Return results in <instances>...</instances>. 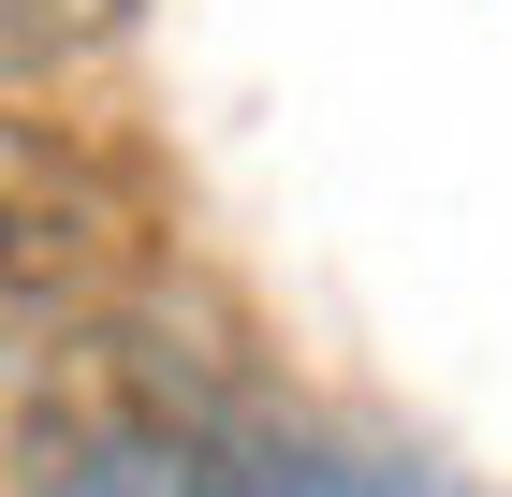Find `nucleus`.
Masks as SVG:
<instances>
[{
  "mask_svg": "<svg viewBox=\"0 0 512 497\" xmlns=\"http://www.w3.org/2000/svg\"><path fill=\"white\" fill-rule=\"evenodd\" d=\"M44 497H425V483L293 424V410H264L220 366H118L59 424Z\"/></svg>",
  "mask_w": 512,
  "mask_h": 497,
  "instance_id": "f257e3e1",
  "label": "nucleus"
}]
</instances>
